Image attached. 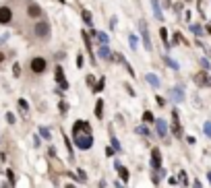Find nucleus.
<instances>
[{
	"label": "nucleus",
	"mask_w": 211,
	"mask_h": 188,
	"mask_svg": "<svg viewBox=\"0 0 211 188\" xmlns=\"http://www.w3.org/2000/svg\"><path fill=\"white\" fill-rule=\"evenodd\" d=\"M73 141H75V145H77L79 149H83V151H87V149L93 147V134H91L89 122H85V120H77V122H75Z\"/></svg>",
	"instance_id": "obj_1"
},
{
	"label": "nucleus",
	"mask_w": 211,
	"mask_h": 188,
	"mask_svg": "<svg viewBox=\"0 0 211 188\" xmlns=\"http://www.w3.org/2000/svg\"><path fill=\"white\" fill-rule=\"evenodd\" d=\"M48 68V62H46V58H42V56H37V58L31 60V70H33L35 74L44 73V70Z\"/></svg>",
	"instance_id": "obj_2"
},
{
	"label": "nucleus",
	"mask_w": 211,
	"mask_h": 188,
	"mask_svg": "<svg viewBox=\"0 0 211 188\" xmlns=\"http://www.w3.org/2000/svg\"><path fill=\"white\" fill-rule=\"evenodd\" d=\"M35 35H37L39 40L50 37V25L48 23H37V25H35Z\"/></svg>",
	"instance_id": "obj_3"
},
{
	"label": "nucleus",
	"mask_w": 211,
	"mask_h": 188,
	"mask_svg": "<svg viewBox=\"0 0 211 188\" xmlns=\"http://www.w3.org/2000/svg\"><path fill=\"white\" fill-rule=\"evenodd\" d=\"M184 97H186V95H184V89H182V87H172V89H170V99H174L176 104H182Z\"/></svg>",
	"instance_id": "obj_4"
},
{
	"label": "nucleus",
	"mask_w": 211,
	"mask_h": 188,
	"mask_svg": "<svg viewBox=\"0 0 211 188\" xmlns=\"http://www.w3.org/2000/svg\"><path fill=\"white\" fill-rule=\"evenodd\" d=\"M139 27H141L143 41H145V50H151V40H149V31H147V25H145V21H141V23H139Z\"/></svg>",
	"instance_id": "obj_5"
},
{
	"label": "nucleus",
	"mask_w": 211,
	"mask_h": 188,
	"mask_svg": "<svg viewBox=\"0 0 211 188\" xmlns=\"http://www.w3.org/2000/svg\"><path fill=\"white\" fill-rule=\"evenodd\" d=\"M151 168L153 169L162 168V153H159V149H153L151 151Z\"/></svg>",
	"instance_id": "obj_6"
},
{
	"label": "nucleus",
	"mask_w": 211,
	"mask_h": 188,
	"mask_svg": "<svg viewBox=\"0 0 211 188\" xmlns=\"http://www.w3.org/2000/svg\"><path fill=\"white\" fill-rule=\"evenodd\" d=\"M10 19H13V10H10L8 6H2V8H0V23L6 25Z\"/></svg>",
	"instance_id": "obj_7"
},
{
	"label": "nucleus",
	"mask_w": 211,
	"mask_h": 188,
	"mask_svg": "<svg viewBox=\"0 0 211 188\" xmlns=\"http://www.w3.org/2000/svg\"><path fill=\"white\" fill-rule=\"evenodd\" d=\"M195 83L201 85V87H209V85H211V79L207 77L205 73H199V74H195Z\"/></svg>",
	"instance_id": "obj_8"
},
{
	"label": "nucleus",
	"mask_w": 211,
	"mask_h": 188,
	"mask_svg": "<svg viewBox=\"0 0 211 188\" xmlns=\"http://www.w3.org/2000/svg\"><path fill=\"white\" fill-rule=\"evenodd\" d=\"M56 81L62 85V89H69V83H66V79H64V70H62V66H56Z\"/></svg>",
	"instance_id": "obj_9"
},
{
	"label": "nucleus",
	"mask_w": 211,
	"mask_h": 188,
	"mask_svg": "<svg viewBox=\"0 0 211 188\" xmlns=\"http://www.w3.org/2000/svg\"><path fill=\"white\" fill-rule=\"evenodd\" d=\"M155 130L159 137H166L168 134V124L164 122V120H155Z\"/></svg>",
	"instance_id": "obj_10"
},
{
	"label": "nucleus",
	"mask_w": 211,
	"mask_h": 188,
	"mask_svg": "<svg viewBox=\"0 0 211 188\" xmlns=\"http://www.w3.org/2000/svg\"><path fill=\"white\" fill-rule=\"evenodd\" d=\"M145 81H147L149 85H151V87H159V85H162V81L157 79V74H153V73H149V74H145Z\"/></svg>",
	"instance_id": "obj_11"
},
{
	"label": "nucleus",
	"mask_w": 211,
	"mask_h": 188,
	"mask_svg": "<svg viewBox=\"0 0 211 188\" xmlns=\"http://www.w3.org/2000/svg\"><path fill=\"white\" fill-rule=\"evenodd\" d=\"M174 122H172V130H174V134H176V137H180L182 134V128H180V120H178V114L176 112H174Z\"/></svg>",
	"instance_id": "obj_12"
},
{
	"label": "nucleus",
	"mask_w": 211,
	"mask_h": 188,
	"mask_svg": "<svg viewBox=\"0 0 211 188\" xmlns=\"http://www.w3.org/2000/svg\"><path fill=\"white\" fill-rule=\"evenodd\" d=\"M93 37L99 41V46H108V35H106V33H102V31H95V29H93Z\"/></svg>",
	"instance_id": "obj_13"
},
{
	"label": "nucleus",
	"mask_w": 211,
	"mask_h": 188,
	"mask_svg": "<svg viewBox=\"0 0 211 188\" xmlns=\"http://www.w3.org/2000/svg\"><path fill=\"white\" fill-rule=\"evenodd\" d=\"M151 4H153V15H155V19L162 21L164 15H162V8H159V0H151Z\"/></svg>",
	"instance_id": "obj_14"
},
{
	"label": "nucleus",
	"mask_w": 211,
	"mask_h": 188,
	"mask_svg": "<svg viewBox=\"0 0 211 188\" xmlns=\"http://www.w3.org/2000/svg\"><path fill=\"white\" fill-rule=\"evenodd\" d=\"M27 13H29V17H39V15H42V8H39L37 4H33V2H31L29 8H27Z\"/></svg>",
	"instance_id": "obj_15"
},
{
	"label": "nucleus",
	"mask_w": 211,
	"mask_h": 188,
	"mask_svg": "<svg viewBox=\"0 0 211 188\" xmlns=\"http://www.w3.org/2000/svg\"><path fill=\"white\" fill-rule=\"evenodd\" d=\"M97 56H99V58H112V56H110V48H108V46H99Z\"/></svg>",
	"instance_id": "obj_16"
},
{
	"label": "nucleus",
	"mask_w": 211,
	"mask_h": 188,
	"mask_svg": "<svg viewBox=\"0 0 211 188\" xmlns=\"http://www.w3.org/2000/svg\"><path fill=\"white\" fill-rule=\"evenodd\" d=\"M191 31L197 35V37H201V35L205 33V31H203V27H201V25H197V23H192V25H191Z\"/></svg>",
	"instance_id": "obj_17"
},
{
	"label": "nucleus",
	"mask_w": 211,
	"mask_h": 188,
	"mask_svg": "<svg viewBox=\"0 0 211 188\" xmlns=\"http://www.w3.org/2000/svg\"><path fill=\"white\" fill-rule=\"evenodd\" d=\"M128 41H130V48H133V50L139 48V40H137V35H135V33H128Z\"/></svg>",
	"instance_id": "obj_18"
},
{
	"label": "nucleus",
	"mask_w": 211,
	"mask_h": 188,
	"mask_svg": "<svg viewBox=\"0 0 211 188\" xmlns=\"http://www.w3.org/2000/svg\"><path fill=\"white\" fill-rule=\"evenodd\" d=\"M164 62H166L168 66H170V68H174V70H178V64L176 62H174L172 58H170V56H164Z\"/></svg>",
	"instance_id": "obj_19"
},
{
	"label": "nucleus",
	"mask_w": 211,
	"mask_h": 188,
	"mask_svg": "<svg viewBox=\"0 0 211 188\" xmlns=\"http://www.w3.org/2000/svg\"><path fill=\"white\" fill-rule=\"evenodd\" d=\"M102 108H103V101H102V99H97V105H95V116H97V118H102V116H103Z\"/></svg>",
	"instance_id": "obj_20"
},
{
	"label": "nucleus",
	"mask_w": 211,
	"mask_h": 188,
	"mask_svg": "<svg viewBox=\"0 0 211 188\" xmlns=\"http://www.w3.org/2000/svg\"><path fill=\"white\" fill-rule=\"evenodd\" d=\"M159 35H162V37H164V44H166V48H170V46H172V44L168 41V31L164 29V27H162V29H159Z\"/></svg>",
	"instance_id": "obj_21"
},
{
	"label": "nucleus",
	"mask_w": 211,
	"mask_h": 188,
	"mask_svg": "<svg viewBox=\"0 0 211 188\" xmlns=\"http://www.w3.org/2000/svg\"><path fill=\"white\" fill-rule=\"evenodd\" d=\"M19 108H21V112L27 116V110H29V105H27V101H25V99H19Z\"/></svg>",
	"instance_id": "obj_22"
},
{
	"label": "nucleus",
	"mask_w": 211,
	"mask_h": 188,
	"mask_svg": "<svg viewBox=\"0 0 211 188\" xmlns=\"http://www.w3.org/2000/svg\"><path fill=\"white\" fill-rule=\"evenodd\" d=\"M39 134H42V137H44L46 141H50V130L46 128V126H42V128H39Z\"/></svg>",
	"instance_id": "obj_23"
},
{
	"label": "nucleus",
	"mask_w": 211,
	"mask_h": 188,
	"mask_svg": "<svg viewBox=\"0 0 211 188\" xmlns=\"http://www.w3.org/2000/svg\"><path fill=\"white\" fill-rule=\"evenodd\" d=\"M203 132H205L207 137L211 139V122H205V124H203Z\"/></svg>",
	"instance_id": "obj_24"
},
{
	"label": "nucleus",
	"mask_w": 211,
	"mask_h": 188,
	"mask_svg": "<svg viewBox=\"0 0 211 188\" xmlns=\"http://www.w3.org/2000/svg\"><path fill=\"white\" fill-rule=\"evenodd\" d=\"M143 120H147V122H153V124H155V118H153L151 112H145V114H143Z\"/></svg>",
	"instance_id": "obj_25"
},
{
	"label": "nucleus",
	"mask_w": 211,
	"mask_h": 188,
	"mask_svg": "<svg viewBox=\"0 0 211 188\" xmlns=\"http://www.w3.org/2000/svg\"><path fill=\"white\" fill-rule=\"evenodd\" d=\"M201 64H203V68H211V60L209 58H201Z\"/></svg>",
	"instance_id": "obj_26"
},
{
	"label": "nucleus",
	"mask_w": 211,
	"mask_h": 188,
	"mask_svg": "<svg viewBox=\"0 0 211 188\" xmlns=\"http://www.w3.org/2000/svg\"><path fill=\"white\" fill-rule=\"evenodd\" d=\"M83 19L87 21L89 25H91V13H89V10H83Z\"/></svg>",
	"instance_id": "obj_27"
},
{
	"label": "nucleus",
	"mask_w": 211,
	"mask_h": 188,
	"mask_svg": "<svg viewBox=\"0 0 211 188\" xmlns=\"http://www.w3.org/2000/svg\"><path fill=\"white\" fill-rule=\"evenodd\" d=\"M6 178H8V182H10V184H15V174L10 172V169L6 172Z\"/></svg>",
	"instance_id": "obj_28"
},
{
	"label": "nucleus",
	"mask_w": 211,
	"mask_h": 188,
	"mask_svg": "<svg viewBox=\"0 0 211 188\" xmlns=\"http://www.w3.org/2000/svg\"><path fill=\"white\" fill-rule=\"evenodd\" d=\"M137 132H139V134H145V137H147V134H149V130L145 128V126H139V128H137Z\"/></svg>",
	"instance_id": "obj_29"
},
{
	"label": "nucleus",
	"mask_w": 211,
	"mask_h": 188,
	"mask_svg": "<svg viewBox=\"0 0 211 188\" xmlns=\"http://www.w3.org/2000/svg\"><path fill=\"white\" fill-rule=\"evenodd\" d=\"M60 112H62V114H66V112H69V105L64 104V101H60Z\"/></svg>",
	"instance_id": "obj_30"
},
{
	"label": "nucleus",
	"mask_w": 211,
	"mask_h": 188,
	"mask_svg": "<svg viewBox=\"0 0 211 188\" xmlns=\"http://www.w3.org/2000/svg\"><path fill=\"white\" fill-rule=\"evenodd\" d=\"M180 41H182L180 33H176V35H174V41H172V46H174V44H180Z\"/></svg>",
	"instance_id": "obj_31"
},
{
	"label": "nucleus",
	"mask_w": 211,
	"mask_h": 188,
	"mask_svg": "<svg viewBox=\"0 0 211 188\" xmlns=\"http://www.w3.org/2000/svg\"><path fill=\"white\" fill-rule=\"evenodd\" d=\"M77 66H79V68H81V66H83V56H81V54L77 56Z\"/></svg>",
	"instance_id": "obj_32"
},
{
	"label": "nucleus",
	"mask_w": 211,
	"mask_h": 188,
	"mask_svg": "<svg viewBox=\"0 0 211 188\" xmlns=\"http://www.w3.org/2000/svg\"><path fill=\"white\" fill-rule=\"evenodd\" d=\"M112 145H114V149H116V151H120V145H118V141L114 139V137H112Z\"/></svg>",
	"instance_id": "obj_33"
},
{
	"label": "nucleus",
	"mask_w": 211,
	"mask_h": 188,
	"mask_svg": "<svg viewBox=\"0 0 211 188\" xmlns=\"http://www.w3.org/2000/svg\"><path fill=\"white\" fill-rule=\"evenodd\" d=\"M6 120H8L10 124H15V116H13V114H6Z\"/></svg>",
	"instance_id": "obj_34"
},
{
	"label": "nucleus",
	"mask_w": 211,
	"mask_h": 188,
	"mask_svg": "<svg viewBox=\"0 0 211 188\" xmlns=\"http://www.w3.org/2000/svg\"><path fill=\"white\" fill-rule=\"evenodd\" d=\"M195 188H201V182H199V180H195Z\"/></svg>",
	"instance_id": "obj_35"
},
{
	"label": "nucleus",
	"mask_w": 211,
	"mask_h": 188,
	"mask_svg": "<svg viewBox=\"0 0 211 188\" xmlns=\"http://www.w3.org/2000/svg\"><path fill=\"white\" fill-rule=\"evenodd\" d=\"M2 60H4V54H0V64H2Z\"/></svg>",
	"instance_id": "obj_36"
},
{
	"label": "nucleus",
	"mask_w": 211,
	"mask_h": 188,
	"mask_svg": "<svg viewBox=\"0 0 211 188\" xmlns=\"http://www.w3.org/2000/svg\"><path fill=\"white\" fill-rule=\"evenodd\" d=\"M207 180H209V182H211V172H209V174H207Z\"/></svg>",
	"instance_id": "obj_37"
},
{
	"label": "nucleus",
	"mask_w": 211,
	"mask_h": 188,
	"mask_svg": "<svg viewBox=\"0 0 211 188\" xmlns=\"http://www.w3.org/2000/svg\"><path fill=\"white\" fill-rule=\"evenodd\" d=\"M66 188H75V186H73V184H69V186H66Z\"/></svg>",
	"instance_id": "obj_38"
}]
</instances>
